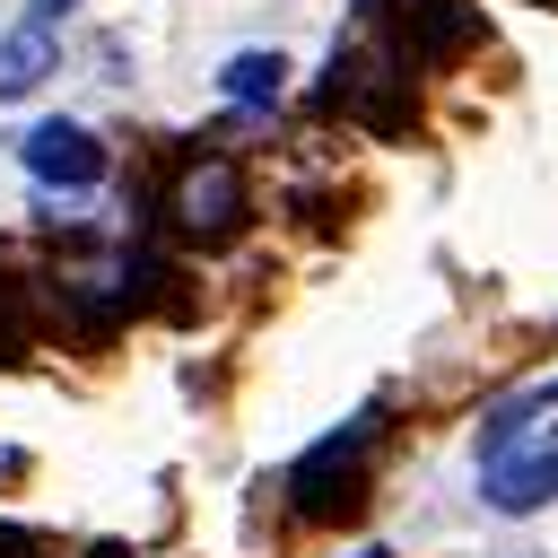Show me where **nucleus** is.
Returning <instances> with one entry per match:
<instances>
[{
    "mask_svg": "<svg viewBox=\"0 0 558 558\" xmlns=\"http://www.w3.org/2000/svg\"><path fill=\"white\" fill-rule=\"evenodd\" d=\"M235 218H244V174L227 157H192L174 174V227L183 235H235Z\"/></svg>",
    "mask_w": 558,
    "mask_h": 558,
    "instance_id": "3",
    "label": "nucleus"
},
{
    "mask_svg": "<svg viewBox=\"0 0 558 558\" xmlns=\"http://www.w3.org/2000/svg\"><path fill=\"white\" fill-rule=\"evenodd\" d=\"M375 436H384V410H357L349 427H331L323 445H305V462L288 471V497H296V514H349L357 497H366V453H375Z\"/></svg>",
    "mask_w": 558,
    "mask_h": 558,
    "instance_id": "1",
    "label": "nucleus"
},
{
    "mask_svg": "<svg viewBox=\"0 0 558 558\" xmlns=\"http://www.w3.org/2000/svg\"><path fill=\"white\" fill-rule=\"evenodd\" d=\"M480 497L497 506V514H532V506H549L558 497V445H506L497 462H480Z\"/></svg>",
    "mask_w": 558,
    "mask_h": 558,
    "instance_id": "4",
    "label": "nucleus"
},
{
    "mask_svg": "<svg viewBox=\"0 0 558 558\" xmlns=\"http://www.w3.org/2000/svg\"><path fill=\"white\" fill-rule=\"evenodd\" d=\"M349 558H392V549H384V541H375V549H349Z\"/></svg>",
    "mask_w": 558,
    "mask_h": 558,
    "instance_id": "8",
    "label": "nucleus"
},
{
    "mask_svg": "<svg viewBox=\"0 0 558 558\" xmlns=\"http://www.w3.org/2000/svg\"><path fill=\"white\" fill-rule=\"evenodd\" d=\"M17 166L35 174V183H61V192H78V183H96L105 174V148H96V131L87 122H35V131H17Z\"/></svg>",
    "mask_w": 558,
    "mask_h": 558,
    "instance_id": "2",
    "label": "nucleus"
},
{
    "mask_svg": "<svg viewBox=\"0 0 558 558\" xmlns=\"http://www.w3.org/2000/svg\"><path fill=\"white\" fill-rule=\"evenodd\" d=\"M70 9H78V0H26V26H61Z\"/></svg>",
    "mask_w": 558,
    "mask_h": 558,
    "instance_id": "7",
    "label": "nucleus"
},
{
    "mask_svg": "<svg viewBox=\"0 0 558 558\" xmlns=\"http://www.w3.org/2000/svg\"><path fill=\"white\" fill-rule=\"evenodd\" d=\"M541 9H558V0H541Z\"/></svg>",
    "mask_w": 558,
    "mask_h": 558,
    "instance_id": "9",
    "label": "nucleus"
},
{
    "mask_svg": "<svg viewBox=\"0 0 558 558\" xmlns=\"http://www.w3.org/2000/svg\"><path fill=\"white\" fill-rule=\"evenodd\" d=\"M218 87H227V105L270 113V105H279V87H288V61H279V52H235V61L218 70Z\"/></svg>",
    "mask_w": 558,
    "mask_h": 558,
    "instance_id": "6",
    "label": "nucleus"
},
{
    "mask_svg": "<svg viewBox=\"0 0 558 558\" xmlns=\"http://www.w3.org/2000/svg\"><path fill=\"white\" fill-rule=\"evenodd\" d=\"M52 61H61L52 26H17V35H0V105H17L26 87H44Z\"/></svg>",
    "mask_w": 558,
    "mask_h": 558,
    "instance_id": "5",
    "label": "nucleus"
}]
</instances>
